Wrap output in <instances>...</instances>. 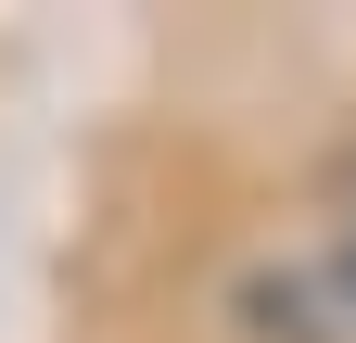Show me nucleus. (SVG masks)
<instances>
[{"label": "nucleus", "mask_w": 356, "mask_h": 343, "mask_svg": "<svg viewBox=\"0 0 356 343\" xmlns=\"http://www.w3.org/2000/svg\"><path fill=\"white\" fill-rule=\"evenodd\" d=\"M331 292H343V318H356V229H343V254H331Z\"/></svg>", "instance_id": "nucleus-1"}]
</instances>
